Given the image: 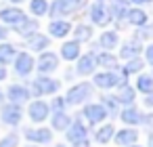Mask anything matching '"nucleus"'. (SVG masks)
Listing matches in <instances>:
<instances>
[{
    "label": "nucleus",
    "instance_id": "nucleus-1",
    "mask_svg": "<svg viewBox=\"0 0 153 147\" xmlns=\"http://www.w3.org/2000/svg\"><path fill=\"white\" fill-rule=\"evenodd\" d=\"M88 95H90V84L80 82L67 90V103H82L84 99H88Z\"/></svg>",
    "mask_w": 153,
    "mask_h": 147
},
{
    "label": "nucleus",
    "instance_id": "nucleus-2",
    "mask_svg": "<svg viewBox=\"0 0 153 147\" xmlns=\"http://www.w3.org/2000/svg\"><path fill=\"white\" fill-rule=\"evenodd\" d=\"M57 67H59V59H57L55 53H44V55H40V59H38V72L48 74V72H55Z\"/></svg>",
    "mask_w": 153,
    "mask_h": 147
},
{
    "label": "nucleus",
    "instance_id": "nucleus-3",
    "mask_svg": "<svg viewBox=\"0 0 153 147\" xmlns=\"http://www.w3.org/2000/svg\"><path fill=\"white\" fill-rule=\"evenodd\" d=\"M120 82H124L120 76H115V74H111V72H105V74H97L94 76V84L99 86V88H113V86H117Z\"/></svg>",
    "mask_w": 153,
    "mask_h": 147
},
{
    "label": "nucleus",
    "instance_id": "nucleus-4",
    "mask_svg": "<svg viewBox=\"0 0 153 147\" xmlns=\"http://www.w3.org/2000/svg\"><path fill=\"white\" fill-rule=\"evenodd\" d=\"M2 120H4L7 124H11V126L19 124V122H21V107L15 105V103L4 105V107H2Z\"/></svg>",
    "mask_w": 153,
    "mask_h": 147
},
{
    "label": "nucleus",
    "instance_id": "nucleus-5",
    "mask_svg": "<svg viewBox=\"0 0 153 147\" xmlns=\"http://www.w3.org/2000/svg\"><path fill=\"white\" fill-rule=\"evenodd\" d=\"M59 88V82L57 80H51V78H38L34 82V90L36 95H51Z\"/></svg>",
    "mask_w": 153,
    "mask_h": 147
},
{
    "label": "nucleus",
    "instance_id": "nucleus-6",
    "mask_svg": "<svg viewBox=\"0 0 153 147\" xmlns=\"http://www.w3.org/2000/svg\"><path fill=\"white\" fill-rule=\"evenodd\" d=\"M0 19H2L4 23H15V25H19L25 17H23V11L21 9H15V7H7V9H2L0 11Z\"/></svg>",
    "mask_w": 153,
    "mask_h": 147
},
{
    "label": "nucleus",
    "instance_id": "nucleus-7",
    "mask_svg": "<svg viewBox=\"0 0 153 147\" xmlns=\"http://www.w3.org/2000/svg\"><path fill=\"white\" fill-rule=\"evenodd\" d=\"M15 69H17V74L27 76V74L34 69V59H32V55H30V53H21V55L17 57V61H15Z\"/></svg>",
    "mask_w": 153,
    "mask_h": 147
},
{
    "label": "nucleus",
    "instance_id": "nucleus-8",
    "mask_svg": "<svg viewBox=\"0 0 153 147\" xmlns=\"http://www.w3.org/2000/svg\"><path fill=\"white\" fill-rule=\"evenodd\" d=\"M30 118L34 120V122H42V120H46V116H48V105L44 103V101H34L32 105H30Z\"/></svg>",
    "mask_w": 153,
    "mask_h": 147
},
{
    "label": "nucleus",
    "instance_id": "nucleus-9",
    "mask_svg": "<svg viewBox=\"0 0 153 147\" xmlns=\"http://www.w3.org/2000/svg\"><path fill=\"white\" fill-rule=\"evenodd\" d=\"M84 116H86V120H88V122L97 124V122L105 120V116H107V109H105L103 105H88V107L84 109Z\"/></svg>",
    "mask_w": 153,
    "mask_h": 147
},
{
    "label": "nucleus",
    "instance_id": "nucleus-10",
    "mask_svg": "<svg viewBox=\"0 0 153 147\" xmlns=\"http://www.w3.org/2000/svg\"><path fill=\"white\" fill-rule=\"evenodd\" d=\"M67 139H69L71 143L86 141V128H84V124H82V122H74L71 128H69V132H67Z\"/></svg>",
    "mask_w": 153,
    "mask_h": 147
},
{
    "label": "nucleus",
    "instance_id": "nucleus-11",
    "mask_svg": "<svg viewBox=\"0 0 153 147\" xmlns=\"http://www.w3.org/2000/svg\"><path fill=\"white\" fill-rule=\"evenodd\" d=\"M90 17H92V21H94V23H99V25H105V23L109 21L107 11H105V7H103L101 2H97V4H92V7H90Z\"/></svg>",
    "mask_w": 153,
    "mask_h": 147
},
{
    "label": "nucleus",
    "instance_id": "nucleus-12",
    "mask_svg": "<svg viewBox=\"0 0 153 147\" xmlns=\"http://www.w3.org/2000/svg\"><path fill=\"white\" fill-rule=\"evenodd\" d=\"M9 99L17 105V103H23L25 99H30V93H27V88H23V86L15 84V86H11V88H9Z\"/></svg>",
    "mask_w": 153,
    "mask_h": 147
},
{
    "label": "nucleus",
    "instance_id": "nucleus-13",
    "mask_svg": "<svg viewBox=\"0 0 153 147\" xmlns=\"http://www.w3.org/2000/svg\"><path fill=\"white\" fill-rule=\"evenodd\" d=\"M61 55H63V59H67V61H71V59H78L80 57V44L74 40V42H65L63 46H61Z\"/></svg>",
    "mask_w": 153,
    "mask_h": 147
},
{
    "label": "nucleus",
    "instance_id": "nucleus-14",
    "mask_svg": "<svg viewBox=\"0 0 153 147\" xmlns=\"http://www.w3.org/2000/svg\"><path fill=\"white\" fill-rule=\"evenodd\" d=\"M25 137L30 141H38V143H48L51 141V130L48 128H38V130H25Z\"/></svg>",
    "mask_w": 153,
    "mask_h": 147
},
{
    "label": "nucleus",
    "instance_id": "nucleus-15",
    "mask_svg": "<svg viewBox=\"0 0 153 147\" xmlns=\"http://www.w3.org/2000/svg\"><path fill=\"white\" fill-rule=\"evenodd\" d=\"M48 32L55 38H63V36H67V32H71V25L67 21H53L51 28H48Z\"/></svg>",
    "mask_w": 153,
    "mask_h": 147
},
{
    "label": "nucleus",
    "instance_id": "nucleus-16",
    "mask_svg": "<svg viewBox=\"0 0 153 147\" xmlns=\"http://www.w3.org/2000/svg\"><path fill=\"white\" fill-rule=\"evenodd\" d=\"M136 139H138V132L132 130V128H124V130H120V132L115 134V141H117L120 145H130V143H134Z\"/></svg>",
    "mask_w": 153,
    "mask_h": 147
},
{
    "label": "nucleus",
    "instance_id": "nucleus-17",
    "mask_svg": "<svg viewBox=\"0 0 153 147\" xmlns=\"http://www.w3.org/2000/svg\"><path fill=\"white\" fill-rule=\"evenodd\" d=\"M17 32H19L21 36H32V34L38 32V21H36V19H23V21L17 25Z\"/></svg>",
    "mask_w": 153,
    "mask_h": 147
},
{
    "label": "nucleus",
    "instance_id": "nucleus-18",
    "mask_svg": "<svg viewBox=\"0 0 153 147\" xmlns=\"http://www.w3.org/2000/svg\"><path fill=\"white\" fill-rule=\"evenodd\" d=\"M140 53V44L136 42V40H130V42H126L124 46H122V51H120V55L124 57V59H130V57H136Z\"/></svg>",
    "mask_w": 153,
    "mask_h": 147
},
{
    "label": "nucleus",
    "instance_id": "nucleus-19",
    "mask_svg": "<svg viewBox=\"0 0 153 147\" xmlns=\"http://www.w3.org/2000/svg\"><path fill=\"white\" fill-rule=\"evenodd\" d=\"M126 15H128V21H130L132 25H145V23H147V13L140 11V9H132V11H128Z\"/></svg>",
    "mask_w": 153,
    "mask_h": 147
},
{
    "label": "nucleus",
    "instance_id": "nucleus-20",
    "mask_svg": "<svg viewBox=\"0 0 153 147\" xmlns=\"http://www.w3.org/2000/svg\"><path fill=\"white\" fill-rule=\"evenodd\" d=\"M136 88H138L140 93H151V90H153V76H147V74L138 76V80H136Z\"/></svg>",
    "mask_w": 153,
    "mask_h": 147
},
{
    "label": "nucleus",
    "instance_id": "nucleus-21",
    "mask_svg": "<svg viewBox=\"0 0 153 147\" xmlns=\"http://www.w3.org/2000/svg\"><path fill=\"white\" fill-rule=\"evenodd\" d=\"M115 44H117V34L115 32H103V36H101V46L103 49H115Z\"/></svg>",
    "mask_w": 153,
    "mask_h": 147
},
{
    "label": "nucleus",
    "instance_id": "nucleus-22",
    "mask_svg": "<svg viewBox=\"0 0 153 147\" xmlns=\"http://www.w3.org/2000/svg\"><path fill=\"white\" fill-rule=\"evenodd\" d=\"M126 124H138V120H140V113H138V109H134V107H128V109H124L122 111V116H120Z\"/></svg>",
    "mask_w": 153,
    "mask_h": 147
},
{
    "label": "nucleus",
    "instance_id": "nucleus-23",
    "mask_svg": "<svg viewBox=\"0 0 153 147\" xmlns=\"http://www.w3.org/2000/svg\"><path fill=\"white\" fill-rule=\"evenodd\" d=\"M30 46H32L34 51H42V49L48 46V38L42 36V34H34V36L30 38Z\"/></svg>",
    "mask_w": 153,
    "mask_h": 147
},
{
    "label": "nucleus",
    "instance_id": "nucleus-24",
    "mask_svg": "<svg viewBox=\"0 0 153 147\" xmlns=\"http://www.w3.org/2000/svg\"><path fill=\"white\" fill-rule=\"evenodd\" d=\"M94 65H97V63H94V57H92V55L82 57V59H80V65H78V72H80V74H90V72L94 69Z\"/></svg>",
    "mask_w": 153,
    "mask_h": 147
},
{
    "label": "nucleus",
    "instance_id": "nucleus-25",
    "mask_svg": "<svg viewBox=\"0 0 153 147\" xmlns=\"http://www.w3.org/2000/svg\"><path fill=\"white\" fill-rule=\"evenodd\" d=\"M69 116L67 113H63V111H59V113H55L53 116V126L57 128V130H63V128H67L69 126Z\"/></svg>",
    "mask_w": 153,
    "mask_h": 147
},
{
    "label": "nucleus",
    "instance_id": "nucleus-26",
    "mask_svg": "<svg viewBox=\"0 0 153 147\" xmlns=\"http://www.w3.org/2000/svg\"><path fill=\"white\" fill-rule=\"evenodd\" d=\"M120 103H128V105H132L134 103V90L130 88V86H124L122 84V90H120V97H115Z\"/></svg>",
    "mask_w": 153,
    "mask_h": 147
},
{
    "label": "nucleus",
    "instance_id": "nucleus-27",
    "mask_svg": "<svg viewBox=\"0 0 153 147\" xmlns=\"http://www.w3.org/2000/svg\"><path fill=\"white\" fill-rule=\"evenodd\" d=\"M15 57V46L13 44H0V63H7Z\"/></svg>",
    "mask_w": 153,
    "mask_h": 147
},
{
    "label": "nucleus",
    "instance_id": "nucleus-28",
    "mask_svg": "<svg viewBox=\"0 0 153 147\" xmlns=\"http://www.w3.org/2000/svg\"><path fill=\"white\" fill-rule=\"evenodd\" d=\"M99 65H103L107 69H113V67H117V59L109 53H103V55H99Z\"/></svg>",
    "mask_w": 153,
    "mask_h": 147
},
{
    "label": "nucleus",
    "instance_id": "nucleus-29",
    "mask_svg": "<svg viewBox=\"0 0 153 147\" xmlns=\"http://www.w3.org/2000/svg\"><path fill=\"white\" fill-rule=\"evenodd\" d=\"M111 137H113V126H111V124H105V126L99 128V132H97V141H99V143H107Z\"/></svg>",
    "mask_w": 153,
    "mask_h": 147
},
{
    "label": "nucleus",
    "instance_id": "nucleus-30",
    "mask_svg": "<svg viewBox=\"0 0 153 147\" xmlns=\"http://www.w3.org/2000/svg\"><path fill=\"white\" fill-rule=\"evenodd\" d=\"M30 9H32V13H34V15H46L48 4H46V0H32Z\"/></svg>",
    "mask_w": 153,
    "mask_h": 147
},
{
    "label": "nucleus",
    "instance_id": "nucleus-31",
    "mask_svg": "<svg viewBox=\"0 0 153 147\" xmlns=\"http://www.w3.org/2000/svg\"><path fill=\"white\" fill-rule=\"evenodd\" d=\"M69 9H71V7H69L67 0H55V4H53V17H55V15H65Z\"/></svg>",
    "mask_w": 153,
    "mask_h": 147
},
{
    "label": "nucleus",
    "instance_id": "nucleus-32",
    "mask_svg": "<svg viewBox=\"0 0 153 147\" xmlns=\"http://www.w3.org/2000/svg\"><path fill=\"white\" fill-rule=\"evenodd\" d=\"M90 36H92V30L88 25H78L76 28V42L78 40H90Z\"/></svg>",
    "mask_w": 153,
    "mask_h": 147
},
{
    "label": "nucleus",
    "instance_id": "nucleus-33",
    "mask_svg": "<svg viewBox=\"0 0 153 147\" xmlns=\"http://www.w3.org/2000/svg\"><path fill=\"white\" fill-rule=\"evenodd\" d=\"M111 13L115 17L126 15V0H111Z\"/></svg>",
    "mask_w": 153,
    "mask_h": 147
},
{
    "label": "nucleus",
    "instance_id": "nucleus-34",
    "mask_svg": "<svg viewBox=\"0 0 153 147\" xmlns=\"http://www.w3.org/2000/svg\"><path fill=\"white\" fill-rule=\"evenodd\" d=\"M17 141H19L17 134H9V137H4L0 141V147H17Z\"/></svg>",
    "mask_w": 153,
    "mask_h": 147
},
{
    "label": "nucleus",
    "instance_id": "nucleus-35",
    "mask_svg": "<svg viewBox=\"0 0 153 147\" xmlns=\"http://www.w3.org/2000/svg\"><path fill=\"white\" fill-rule=\"evenodd\" d=\"M143 69V61L140 59H132L128 65H126V74H132V72H140Z\"/></svg>",
    "mask_w": 153,
    "mask_h": 147
},
{
    "label": "nucleus",
    "instance_id": "nucleus-36",
    "mask_svg": "<svg viewBox=\"0 0 153 147\" xmlns=\"http://www.w3.org/2000/svg\"><path fill=\"white\" fill-rule=\"evenodd\" d=\"M105 103H107L109 109H115V107H117V99H115V97H109V95L103 97V105H105Z\"/></svg>",
    "mask_w": 153,
    "mask_h": 147
},
{
    "label": "nucleus",
    "instance_id": "nucleus-37",
    "mask_svg": "<svg viewBox=\"0 0 153 147\" xmlns=\"http://www.w3.org/2000/svg\"><path fill=\"white\" fill-rule=\"evenodd\" d=\"M147 61L153 65V44H151V46H147Z\"/></svg>",
    "mask_w": 153,
    "mask_h": 147
},
{
    "label": "nucleus",
    "instance_id": "nucleus-38",
    "mask_svg": "<svg viewBox=\"0 0 153 147\" xmlns=\"http://www.w3.org/2000/svg\"><path fill=\"white\" fill-rule=\"evenodd\" d=\"M7 78V69H4V65H0V80H4Z\"/></svg>",
    "mask_w": 153,
    "mask_h": 147
},
{
    "label": "nucleus",
    "instance_id": "nucleus-39",
    "mask_svg": "<svg viewBox=\"0 0 153 147\" xmlns=\"http://www.w3.org/2000/svg\"><path fill=\"white\" fill-rule=\"evenodd\" d=\"M53 107H55V109H61V107H63V101H55Z\"/></svg>",
    "mask_w": 153,
    "mask_h": 147
},
{
    "label": "nucleus",
    "instance_id": "nucleus-40",
    "mask_svg": "<svg viewBox=\"0 0 153 147\" xmlns=\"http://www.w3.org/2000/svg\"><path fill=\"white\" fill-rule=\"evenodd\" d=\"M74 147H88V141H80V143H76Z\"/></svg>",
    "mask_w": 153,
    "mask_h": 147
},
{
    "label": "nucleus",
    "instance_id": "nucleus-41",
    "mask_svg": "<svg viewBox=\"0 0 153 147\" xmlns=\"http://www.w3.org/2000/svg\"><path fill=\"white\" fill-rule=\"evenodd\" d=\"M4 36H7V30H4V28H2V25H0V40H2V38H4Z\"/></svg>",
    "mask_w": 153,
    "mask_h": 147
},
{
    "label": "nucleus",
    "instance_id": "nucleus-42",
    "mask_svg": "<svg viewBox=\"0 0 153 147\" xmlns=\"http://www.w3.org/2000/svg\"><path fill=\"white\" fill-rule=\"evenodd\" d=\"M145 122H147V124H151V126H153V116H149V118H145Z\"/></svg>",
    "mask_w": 153,
    "mask_h": 147
},
{
    "label": "nucleus",
    "instance_id": "nucleus-43",
    "mask_svg": "<svg viewBox=\"0 0 153 147\" xmlns=\"http://www.w3.org/2000/svg\"><path fill=\"white\" fill-rule=\"evenodd\" d=\"M132 2H136V4H145V2H149V0H132Z\"/></svg>",
    "mask_w": 153,
    "mask_h": 147
},
{
    "label": "nucleus",
    "instance_id": "nucleus-44",
    "mask_svg": "<svg viewBox=\"0 0 153 147\" xmlns=\"http://www.w3.org/2000/svg\"><path fill=\"white\" fill-rule=\"evenodd\" d=\"M149 147H153V134L149 137Z\"/></svg>",
    "mask_w": 153,
    "mask_h": 147
},
{
    "label": "nucleus",
    "instance_id": "nucleus-45",
    "mask_svg": "<svg viewBox=\"0 0 153 147\" xmlns=\"http://www.w3.org/2000/svg\"><path fill=\"white\" fill-rule=\"evenodd\" d=\"M11 2H23V0H11Z\"/></svg>",
    "mask_w": 153,
    "mask_h": 147
},
{
    "label": "nucleus",
    "instance_id": "nucleus-46",
    "mask_svg": "<svg viewBox=\"0 0 153 147\" xmlns=\"http://www.w3.org/2000/svg\"><path fill=\"white\" fill-rule=\"evenodd\" d=\"M57 147H63V145H57Z\"/></svg>",
    "mask_w": 153,
    "mask_h": 147
},
{
    "label": "nucleus",
    "instance_id": "nucleus-47",
    "mask_svg": "<svg viewBox=\"0 0 153 147\" xmlns=\"http://www.w3.org/2000/svg\"><path fill=\"white\" fill-rule=\"evenodd\" d=\"M130 147H136V145H130Z\"/></svg>",
    "mask_w": 153,
    "mask_h": 147
},
{
    "label": "nucleus",
    "instance_id": "nucleus-48",
    "mask_svg": "<svg viewBox=\"0 0 153 147\" xmlns=\"http://www.w3.org/2000/svg\"><path fill=\"white\" fill-rule=\"evenodd\" d=\"M30 147H34V145H30Z\"/></svg>",
    "mask_w": 153,
    "mask_h": 147
}]
</instances>
